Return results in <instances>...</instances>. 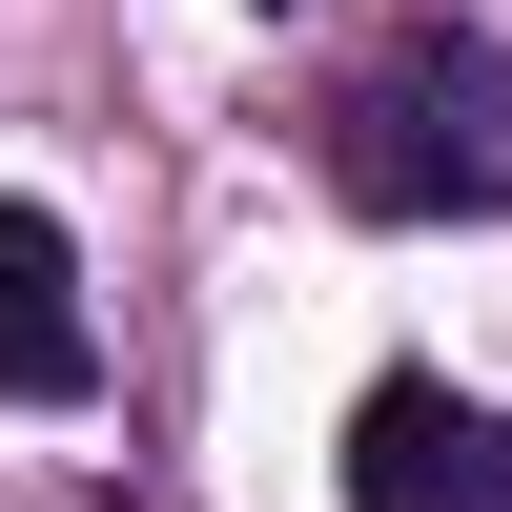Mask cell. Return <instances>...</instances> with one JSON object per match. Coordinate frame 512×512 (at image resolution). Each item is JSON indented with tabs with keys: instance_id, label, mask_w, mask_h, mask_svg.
<instances>
[{
	"instance_id": "cell-1",
	"label": "cell",
	"mask_w": 512,
	"mask_h": 512,
	"mask_svg": "<svg viewBox=\"0 0 512 512\" xmlns=\"http://www.w3.org/2000/svg\"><path fill=\"white\" fill-rule=\"evenodd\" d=\"M328 185L369 226H492L512 205V41L492 21H390L328 82Z\"/></svg>"
},
{
	"instance_id": "cell-2",
	"label": "cell",
	"mask_w": 512,
	"mask_h": 512,
	"mask_svg": "<svg viewBox=\"0 0 512 512\" xmlns=\"http://www.w3.org/2000/svg\"><path fill=\"white\" fill-rule=\"evenodd\" d=\"M349 512H512V410H472L451 369H390L349 410Z\"/></svg>"
},
{
	"instance_id": "cell-3",
	"label": "cell",
	"mask_w": 512,
	"mask_h": 512,
	"mask_svg": "<svg viewBox=\"0 0 512 512\" xmlns=\"http://www.w3.org/2000/svg\"><path fill=\"white\" fill-rule=\"evenodd\" d=\"M103 390V308H82L62 205H0V410H82Z\"/></svg>"
},
{
	"instance_id": "cell-4",
	"label": "cell",
	"mask_w": 512,
	"mask_h": 512,
	"mask_svg": "<svg viewBox=\"0 0 512 512\" xmlns=\"http://www.w3.org/2000/svg\"><path fill=\"white\" fill-rule=\"evenodd\" d=\"M267 21H287V0H267Z\"/></svg>"
}]
</instances>
